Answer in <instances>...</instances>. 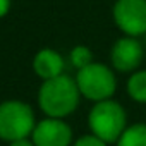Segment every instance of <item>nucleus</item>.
<instances>
[{"instance_id": "nucleus-1", "label": "nucleus", "mask_w": 146, "mask_h": 146, "mask_svg": "<svg viewBox=\"0 0 146 146\" xmlns=\"http://www.w3.org/2000/svg\"><path fill=\"white\" fill-rule=\"evenodd\" d=\"M79 88L78 83L62 74L58 78L48 79L41 84L38 93L40 108L50 119H62L74 112L79 105Z\"/></svg>"}, {"instance_id": "nucleus-2", "label": "nucleus", "mask_w": 146, "mask_h": 146, "mask_svg": "<svg viewBox=\"0 0 146 146\" xmlns=\"http://www.w3.org/2000/svg\"><path fill=\"white\" fill-rule=\"evenodd\" d=\"M125 112L120 103L113 100L98 102L88 117L91 132L105 143H117L125 127Z\"/></svg>"}, {"instance_id": "nucleus-3", "label": "nucleus", "mask_w": 146, "mask_h": 146, "mask_svg": "<svg viewBox=\"0 0 146 146\" xmlns=\"http://www.w3.org/2000/svg\"><path fill=\"white\" fill-rule=\"evenodd\" d=\"M35 113L24 102L9 100L0 103V139L19 141L35 131Z\"/></svg>"}, {"instance_id": "nucleus-4", "label": "nucleus", "mask_w": 146, "mask_h": 146, "mask_svg": "<svg viewBox=\"0 0 146 146\" xmlns=\"http://www.w3.org/2000/svg\"><path fill=\"white\" fill-rule=\"evenodd\" d=\"M76 83L79 93L96 103L108 100L117 88L113 72L103 64H90L88 67L81 69L78 72Z\"/></svg>"}, {"instance_id": "nucleus-5", "label": "nucleus", "mask_w": 146, "mask_h": 146, "mask_svg": "<svg viewBox=\"0 0 146 146\" xmlns=\"http://www.w3.org/2000/svg\"><path fill=\"white\" fill-rule=\"evenodd\" d=\"M113 19L129 36L146 33V0H117L113 5Z\"/></svg>"}, {"instance_id": "nucleus-6", "label": "nucleus", "mask_w": 146, "mask_h": 146, "mask_svg": "<svg viewBox=\"0 0 146 146\" xmlns=\"http://www.w3.org/2000/svg\"><path fill=\"white\" fill-rule=\"evenodd\" d=\"M70 139L72 131L60 119H45L33 131L35 146H69Z\"/></svg>"}, {"instance_id": "nucleus-7", "label": "nucleus", "mask_w": 146, "mask_h": 146, "mask_svg": "<svg viewBox=\"0 0 146 146\" xmlns=\"http://www.w3.org/2000/svg\"><path fill=\"white\" fill-rule=\"evenodd\" d=\"M112 64L120 72L134 70L143 60V48L134 38H120L112 48Z\"/></svg>"}, {"instance_id": "nucleus-8", "label": "nucleus", "mask_w": 146, "mask_h": 146, "mask_svg": "<svg viewBox=\"0 0 146 146\" xmlns=\"http://www.w3.org/2000/svg\"><path fill=\"white\" fill-rule=\"evenodd\" d=\"M33 69H35V72H36L41 79L48 81V79H53V78L62 76L64 58L55 50L43 48V50H40L36 53V57L33 60Z\"/></svg>"}, {"instance_id": "nucleus-9", "label": "nucleus", "mask_w": 146, "mask_h": 146, "mask_svg": "<svg viewBox=\"0 0 146 146\" xmlns=\"http://www.w3.org/2000/svg\"><path fill=\"white\" fill-rule=\"evenodd\" d=\"M117 146H146V124L129 125L119 137Z\"/></svg>"}, {"instance_id": "nucleus-10", "label": "nucleus", "mask_w": 146, "mask_h": 146, "mask_svg": "<svg viewBox=\"0 0 146 146\" xmlns=\"http://www.w3.org/2000/svg\"><path fill=\"white\" fill-rule=\"evenodd\" d=\"M127 93L134 102L146 103V70H139L131 76L127 83Z\"/></svg>"}, {"instance_id": "nucleus-11", "label": "nucleus", "mask_w": 146, "mask_h": 146, "mask_svg": "<svg viewBox=\"0 0 146 146\" xmlns=\"http://www.w3.org/2000/svg\"><path fill=\"white\" fill-rule=\"evenodd\" d=\"M91 60H93V55H91V52H90L88 46H76V48H72V52H70V62H72V65L78 67L79 70L84 69V67H88L90 64H93Z\"/></svg>"}, {"instance_id": "nucleus-12", "label": "nucleus", "mask_w": 146, "mask_h": 146, "mask_svg": "<svg viewBox=\"0 0 146 146\" xmlns=\"http://www.w3.org/2000/svg\"><path fill=\"white\" fill-rule=\"evenodd\" d=\"M74 146H107V143L96 137L95 134H88V136H81L74 143Z\"/></svg>"}, {"instance_id": "nucleus-13", "label": "nucleus", "mask_w": 146, "mask_h": 146, "mask_svg": "<svg viewBox=\"0 0 146 146\" xmlns=\"http://www.w3.org/2000/svg\"><path fill=\"white\" fill-rule=\"evenodd\" d=\"M11 7V0H0V17H4L9 12Z\"/></svg>"}, {"instance_id": "nucleus-14", "label": "nucleus", "mask_w": 146, "mask_h": 146, "mask_svg": "<svg viewBox=\"0 0 146 146\" xmlns=\"http://www.w3.org/2000/svg\"><path fill=\"white\" fill-rule=\"evenodd\" d=\"M9 146H35V143L29 139H19V141H12Z\"/></svg>"}]
</instances>
